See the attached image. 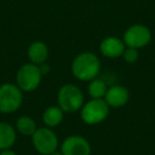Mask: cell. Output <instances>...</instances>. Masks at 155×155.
I'll list each match as a JSON object with an SVG mask.
<instances>
[{
    "instance_id": "cell-1",
    "label": "cell",
    "mask_w": 155,
    "mask_h": 155,
    "mask_svg": "<svg viewBox=\"0 0 155 155\" xmlns=\"http://www.w3.org/2000/svg\"><path fill=\"white\" fill-rule=\"evenodd\" d=\"M72 73L81 81H93L100 71V61L94 53L84 52L73 60Z\"/></svg>"
},
{
    "instance_id": "cell-2",
    "label": "cell",
    "mask_w": 155,
    "mask_h": 155,
    "mask_svg": "<svg viewBox=\"0 0 155 155\" xmlns=\"http://www.w3.org/2000/svg\"><path fill=\"white\" fill-rule=\"evenodd\" d=\"M58 102L63 112L74 113L82 107L84 97L80 88L73 84H67L58 91Z\"/></svg>"
},
{
    "instance_id": "cell-3",
    "label": "cell",
    "mask_w": 155,
    "mask_h": 155,
    "mask_svg": "<svg viewBox=\"0 0 155 155\" xmlns=\"http://www.w3.org/2000/svg\"><path fill=\"white\" fill-rule=\"evenodd\" d=\"M22 102L20 88L14 84H3L0 86V112L5 114L14 113Z\"/></svg>"
},
{
    "instance_id": "cell-4",
    "label": "cell",
    "mask_w": 155,
    "mask_h": 155,
    "mask_svg": "<svg viewBox=\"0 0 155 155\" xmlns=\"http://www.w3.org/2000/svg\"><path fill=\"white\" fill-rule=\"evenodd\" d=\"M110 113V106L103 99H93L82 108L81 117L87 124H98L106 119Z\"/></svg>"
},
{
    "instance_id": "cell-5",
    "label": "cell",
    "mask_w": 155,
    "mask_h": 155,
    "mask_svg": "<svg viewBox=\"0 0 155 155\" xmlns=\"http://www.w3.org/2000/svg\"><path fill=\"white\" fill-rule=\"evenodd\" d=\"M32 142L35 150L43 155H50L55 152L58 144L56 135L48 127L37 129L32 135Z\"/></svg>"
},
{
    "instance_id": "cell-6",
    "label": "cell",
    "mask_w": 155,
    "mask_h": 155,
    "mask_svg": "<svg viewBox=\"0 0 155 155\" xmlns=\"http://www.w3.org/2000/svg\"><path fill=\"white\" fill-rule=\"evenodd\" d=\"M41 73L35 64H26L17 72V84L25 91H32L38 87L41 81Z\"/></svg>"
},
{
    "instance_id": "cell-7",
    "label": "cell",
    "mask_w": 155,
    "mask_h": 155,
    "mask_svg": "<svg viewBox=\"0 0 155 155\" xmlns=\"http://www.w3.org/2000/svg\"><path fill=\"white\" fill-rule=\"evenodd\" d=\"M151 41V32L143 25H134L124 33V44L131 48H142Z\"/></svg>"
},
{
    "instance_id": "cell-8",
    "label": "cell",
    "mask_w": 155,
    "mask_h": 155,
    "mask_svg": "<svg viewBox=\"0 0 155 155\" xmlns=\"http://www.w3.org/2000/svg\"><path fill=\"white\" fill-rule=\"evenodd\" d=\"M62 153L64 155H89L91 146L82 136H70L63 142Z\"/></svg>"
},
{
    "instance_id": "cell-9",
    "label": "cell",
    "mask_w": 155,
    "mask_h": 155,
    "mask_svg": "<svg viewBox=\"0 0 155 155\" xmlns=\"http://www.w3.org/2000/svg\"><path fill=\"white\" fill-rule=\"evenodd\" d=\"M129 91L125 87L120 86V85H115V86L110 87L107 89L105 96H104V100L107 103L108 106L112 107H120L127 104L129 101Z\"/></svg>"
},
{
    "instance_id": "cell-10",
    "label": "cell",
    "mask_w": 155,
    "mask_h": 155,
    "mask_svg": "<svg viewBox=\"0 0 155 155\" xmlns=\"http://www.w3.org/2000/svg\"><path fill=\"white\" fill-rule=\"evenodd\" d=\"M124 44L116 37H107L100 44V51L107 58H119L124 52Z\"/></svg>"
},
{
    "instance_id": "cell-11",
    "label": "cell",
    "mask_w": 155,
    "mask_h": 155,
    "mask_svg": "<svg viewBox=\"0 0 155 155\" xmlns=\"http://www.w3.org/2000/svg\"><path fill=\"white\" fill-rule=\"evenodd\" d=\"M48 48L41 41H34L28 49V56L30 61L35 65H41L45 63L48 58Z\"/></svg>"
},
{
    "instance_id": "cell-12",
    "label": "cell",
    "mask_w": 155,
    "mask_h": 155,
    "mask_svg": "<svg viewBox=\"0 0 155 155\" xmlns=\"http://www.w3.org/2000/svg\"><path fill=\"white\" fill-rule=\"evenodd\" d=\"M16 141V132L8 123H0V150H8Z\"/></svg>"
},
{
    "instance_id": "cell-13",
    "label": "cell",
    "mask_w": 155,
    "mask_h": 155,
    "mask_svg": "<svg viewBox=\"0 0 155 155\" xmlns=\"http://www.w3.org/2000/svg\"><path fill=\"white\" fill-rule=\"evenodd\" d=\"M43 120L49 127L58 125L63 120V110L58 106H50L44 112Z\"/></svg>"
},
{
    "instance_id": "cell-14",
    "label": "cell",
    "mask_w": 155,
    "mask_h": 155,
    "mask_svg": "<svg viewBox=\"0 0 155 155\" xmlns=\"http://www.w3.org/2000/svg\"><path fill=\"white\" fill-rule=\"evenodd\" d=\"M16 127L22 135L26 136H32L37 130L35 121L32 118L27 116H22L18 119L17 123H16Z\"/></svg>"
},
{
    "instance_id": "cell-15",
    "label": "cell",
    "mask_w": 155,
    "mask_h": 155,
    "mask_svg": "<svg viewBox=\"0 0 155 155\" xmlns=\"http://www.w3.org/2000/svg\"><path fill=\"white\" fill-rule=\"evenodd\" d=\"M107 88L104 81L99 79H94L88 86V93L93 99H102L105 96Z\"/></svg>"
},
{
    "instance_id": "cell-16",
    "label": "cell",
    "mask_w": 155,
    "mask_h": 155,
    "mask_svg": "<svg viewBox=\"0 0 155 155\" xmlns=\"http://www.w3.org/2000/svg\"><path fill=\"white\" fill-rule=\"evenodd\" d=\"M123 58H124V60L127 61V63L136 62V61H137V58H138L137 49L129 47L127 49L124 50V52H123Z\"/></svg>"
},
{
    "instance_id": "cell-17",
    "label": "cell",
    "mask_w": 155,
    "mask_h": 155,
    "mask_svg": "<svg viewBox=\"0 0 155 155\" xmlns=\"http://www.w3.org/2000/svg\"><path fill=\"white\" fill-rule=\"evenodd\" d=\"M38 68H39V71H41V74H44V75L47 74V73L50 71L49 65L46 64V63H43V64H41L38 66Z\"/></svg>"
},
{
    "instance_id": "cell-18",
    "label": "cell",
    "mask_w": 155,
    "mask_h": 155,
    "mask_svg": "<svg viewBox=\"0 0 155 155\" xmlns=\"http://www.w3.org/2000/svg\"><path fill=\"white\" fill-rule=\"evenodd\" d=\"M0 155H16L15 152H13V151H11L10 149H8V150H3V152L0 153Z\"/></svg>"
},
{
    "instance_id": "cell-19",
    "label": "cell",
    "mask_w": 155,
    "mask_h": 155,
    "mask_svg": "<svg viewBox=\"0 0 155 155\" xmlns=\"http://www.w3.org/2000/svg\"><path fill=\"white\" fill-rule=\"evenodd\" d=\"M50 155H64L62 152H53L52 154H50Z\"/></svg>"
}]
</instances>
